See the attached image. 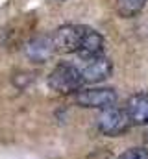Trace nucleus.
Here are the masks:
<instances>
[{
	"label": "nucleus",
	"instance_id": "nucleus-1",
	"mask_svg": "<svg viewBox=\"0 0 148 159\" xmlns=\"http://www.w3.org/2000/svg\"><path fill=\"white\" fill-rule=\"evenodd\" d=\"M83 80L80 69L71 63H59L48 76V87L59 94H71L80 91Z\"/></svg>",
	"mask_w": 148,
	"mask_h": 159
},
{
	"label": "nucleus",
	"instance_id": "nucleus-2",
	"mask_svg": "<svg viewBox=\"0 0 148 159\" xmlns=\"http://www.w3.org/2000/svg\"><path fill=\"white\" fill-rule=\"evenodd\" d=\"M130 117L126 113V109H120V107H108V109H102L100 117H98V129L104 133V135H109V137H117V135H122L128 128H130Z\"/></svg>",
	"mask_w": 148,
	"mask_h": 159
},
{
	"label": "nucleus",
	"instance_id": "nucleus-3",
	"mask_svg": "<svg viewBox=\"0 0 148 159\" xmlns=\"http://www.w3.org/2000/svg\"><path fill=\"white\" fill-rule=\"evenodd\" d=\"M83 30H85V26H80V24H65V26H59L52 34L56 52H61V54H76L78 48H80L81 37H83Z\"/></svg>",
	"mask_w": 148,
	"mask_h": 159
},
{
	"label": "nucleus",
	"instance_id": "nucleus-4",
	"mask_svg": "<svg viewBox=\"0 0 148 159\" xmlns=\"http://www.w3.org/2000/svg\"><path fill=\"white\" fill-rule=\"evenodd\" d=\"M76 104L81 107L91 109H108L113 107L117 102V93L113 89L102 87V89H83L76 93Z\"/></svg>",
	"mask_w": 148,
	"mask_h": 159
},
{
	"label": "nucleus",
	"instance_id": "nucleus-5",
	"mask_svg": "<svg viewBox=\"0 0 148 159\" xmlns=\"http://www.w3.org/2000/svg\"><path fill=\"white\" fill-rule=\"evenodd\" d=\"M81 61V67L80 69V74L81 80L87 81V83H98V81H104L111 76L113 72V65L106 56H95V57H89V59H80Z\"/></svg>",
	"mask_w": 148,
	"mask_h": 159
},
{
	"label": "nucleus",
	"instance_id": "nucleus-6",
	"mask_svg": "<svg viewBox=\"0 0 148 159\" xmlns=\"http://www.w3.org/2000/svg\"><path fill=\"white\" fill-rule=\"evenodd\" d=\"M54 52H56V46H54L52 35H39V37H34L26 44V56L34 63L48 61L54 56Z\"/></svg>",
	"mask_w": 148,
	"mask_h": 159
},
{
	"label": "nucleus",
	"instance_id": "nucleus-7",
	"mask_svg": "<svg viewBox=\"0 0 148 159\" xmlns=\"http://www.w3.org/2000/svg\"><path fill=\"white\" fill-rule=\"evenodd\" d=\"M102 50H104V37H102L96 30L85 26L83 37H81V43H80V48H78V52H76L78 57H80V59H89V57L100 56Z\"/></svg>",
	"mask_w": 148,
	"mask_h": 159
},
{
	"label": "nucleus",
	"instance_id": "nucleus-8",
	"mask_svg": "<svg viewBox=\"0 0 148 159\" xmlns=\"http://www.w3.org/2000/svg\"><path fill=\"white\" fill-rule=\"evenodd\" d=\"M126 113L130 117V122L133 124H146L148 122V94L137 93L128 100Z\"/></svg>",
	"mask_w": 148,
	"mask_h": 159
},
{
	"label": "nucleus",
	"instance_id": "nucleus-9",
	"mask_svg": "<svg viewBox=\"0 0 148 159\" xmlns=\"http://www.w3.org/2000/svg\"><path fill=\"white\" fill-rule=\"evenodd\" d=\"M146 2L148 0H117V11L120 17L130 19V17H135L137 13H141Z\"/></svg>",
	"mask_w": 148,
	"mask_h": 159
},
{
	"label": "nucleus",
	"instance_id": "nucleus-10",
	"mask_svg": "<svg viewBox=\"0 0 148 159\" xmlns=\"http://www.w3.org/2000/svg\"><path fill=\"white\" fill-rule=\"evenodd\" d=\"M118 159H148V150L146 148H130Z\"/></svg>",
	"mask_w": 148,
	"mask_h": 159
}]
</instances>
